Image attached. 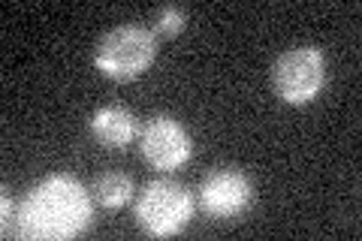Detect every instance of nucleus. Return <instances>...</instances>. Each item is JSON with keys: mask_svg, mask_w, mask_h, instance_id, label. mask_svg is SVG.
<instances>
[{"mask_svg": "<svg viewBox=\"0 0 362 241\" xmlns=\"http://www.w3.org/2000/svg\"><path fill=\"white\" fill-rule=\"evenodd\" d=\"M187 25V13L181 6H160V13H157V21H154V30L163 33V37H178L181 30Z\"/></svg>", "mask_w": 362, "mask_h": 241, "instance_id": "9", "label": "nucleus"}, {"mask_svg": "<svg viewBox=\"0 0 362 241\" xmlns=\"http://www.w3.org/2000/svg\"><path fill=\"white\" fill-rule=\"evenodd\" d=\"M199 202L209 217L214 221H233L245 214L254 202V184L242 169L235 166H218L211 169L199 184Z\"/></svg>", "mask_w": 362, "mask_h": 241, "instance_id": "6", "label": "nucleus"}, {"mask_svg": "<svg viewBox=\"0 0 362 241\" xmlns=\"http://www.w3.org/2000/svg\"><path fill=\"white\" fill-rule=\"evenodd\" d=\"M90 196L103 208H124L133 199V178L124 172H100L94 178V187H90Z\"/></svg>", "mask_w": 362, "mask_h": 241, "instance_id": "8", "label": "nucleus"}, {"mask_svg": "<svg viewBox=\"0 0 362 241\" xmlns=\"http://www.w3.org/2000/svg\"><path fill=\"white\" fill-rule=\"evenodd\" d=\"M139 151L148 166L160 172H173L190 160L194 142H190V133L181 127L173 114H154L139 130Z\"/></svg>", "mask_w": 362, "mask_h": 241, "instance_id": "5", "label": "nucleus"}, {"mask_svg": "<svg viewBox=\"0 0 362 241\" xmlns=\"http://www.w3.org/2000/svg\"><path fill=\"white\" fill-rule=\"evenodd\" d=\"M133 214L145 235L169 238V235H178L190 223L194 199H190V190L185 184H178L173 178H157V181H148L142 193H136Z\"/></svg>", "mask_w": 362, "mask_h": 241, "instance_id": "2", "label": "nucleus"}, {"mask_svg": "<svg viewBox=\"0 0 362 241\" xmlns=\"http://www.w3.org/2000/svg\"><path fill=\"white\" fill-rule=\"evenodd\" d=\"M90 136L103 148L121 151V148H127L139 136V121L124 106H103L90 114Z\"/></svg>", "mask_w": 362, "mask_h": 241, "instance_id": "7", "label": "nucleus"}, {"mask_svg": "<svg viewBox=\"0 0 362 241\" xmlns=\"http://www.w3.org/2000/svg\"><path fill=\"white\" fill-rule=\"evenodd\" d=\"M326 85V57L317 45H296L272 64V90L287 106H308Z\"/></svg>", "mask_w": 362, "mask_h": 241, "instance_id": "4", "label": "nucleus"}, {"mask_svg": "<svg viewBox=\"0 0 362 241\" xmlns=\"http://www.w3.org/2000/svg\"><path fill=\"white\" fill-rule=\"evenodd\" d=\"M90 223V193L73 175H45L18 208L13 235L37 241H64Z\"/></svg>", "mask_w": 362, "mask_h": 241, "instance_id": "1", "label": "nucleus"}, {"mask_svg": "<svg viewBox=\"0 0 362 241\" xmlns=\"http://www.w3.org/2000/svg\"><path fill=\"white\" fill-rule=\"evenodd\" d=\"M157 57V40L139 25H121L103 33L94 49V64L112 82H133Z\"/></svg>", "mask_w": 362, "mask_h": 241, "instance_id": "3", "label": "nucleus"}]
</instances>
